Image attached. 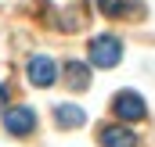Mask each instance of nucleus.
Segmentation results:
<instances>
[{
    "label": "nucleus",
    "instance_id": "obj_7",
    "mask_svg": "<svg viewBox=\"0 0 155 147\" xmlns=\"http://www.w3.org/2000/svg\"><path fill=\"white\" fill-rule=\"evenodd\" d=\"M65 83H69V90H87L90 86V68L83 65V61H69L65 65Z\"/></svg>",
    "mask_w": 155,
    "mask_h": 147
},
{
    "label": "nucleus",
    "instance_id": "obj_9",
    "mask_svg": "<svg viewBox=\"0 0 155 147\" xmlns=\"http://www.w3.org/2000/svg\"><path fill=\"white\" fill-rule=\"evenodd\" d=\"M97 7H101V14H108V18H123L126 7H134V4H126V0H97Z\"/></svg>",
    "mask_w": 155,
    "mask_h": 147
},
{
    "label": "nucleus",
    "instance_id": "obj_4",
    "mask_svg": "<svg viewBox=\"0 0 155 147\" xmlns=\"http://www.w3.org/2000/svg\"><path fill=\"white\" fill-rule=\"evenodd\" d=\"M25 75H29L33 86H54V79H58V65H54V58L36 54V58L25 65Z\"/></svg>",
    "mask_w": 155,
    "mask_h": 147
},
{
    "label": "nucleus",
    "instance_id": "obj_6",
    "mask_svg": "<svg viewBox=\"0 0 155 147\" xmlns=\"http://www.w3.org/2000/svg\"><path fill=\"white\" fill-rule=\"evenodd\" d=\"M54 122H58L61 129H79V126L87 122V111L76 108V104H58V108H54Z\"/></svg>",
    "mask_w": 155,
    "mask_h": 147
},
{
    "label": "nucleus",
    "instance_id": "obj_1",
    "mask_svg": "<svg viewBox=\"0 0 155 147\" xmlns=\"http://www.w3.org/2000/svg\"><path fill=\"white\" fill-rule=\"evenodd\" d=\"M123 61V39L112 33H101V36L90 39V65L94 68H116Z\"/></svg>",
    "mask_w": 155,
    "mask_h": 147
},
{
    "label": "nucleus",
    "instance_id": "obj_3",
    "mask_svg": "<svg viewBox=\"0 0 155 147\" xmlns=\"http://www.w3.org/2000/svg\"><path fill=\"white\" fill-rule=\"evenodd\" d=\"M4 126H7V133H11V136H29V133L36 129V111L25 108V104L7 108V111H4Z\"/></svg>",
    "mask_w": 155,
    "mask_h": 147
},
{
    "label": "nucleus",
    "instance_id": "obj_5",
    "mask_svg": "<svg viewBox=\"0 0 155 147\" xmlns=\"http://www.w3.org/2000/svg\"><path fill=\"white\" fill-rule=\"evenodd\" d=\"M97 144L101 147H137V133L126 129V126H105L97 133Z\"/></svg>",
    "mask_w": 155,
    "mask_h": 147
},
{
    "label": "nucleus",
    "instance_id": "obj_10",
    "mask_svg": "<svg viewBox=\"0 0 155 147\" xmlns=\"http://www.w3.org/2000/svg\"><path fill=\"white\" fill-rule=\"evenodd\" d=\"M4 111H7V86L0 83V115H4Z\"/></svg>",
    "mask_w": 155,
    "mask_h": 147
},
{
    "label": "nucleus",
    "instance_id": "obj_8",
    "mask_svg": "<svg viewBox=\"0 0 155 147\" xmlns=\"http://www.w3.org/2000/svg\"><path fill=\"white\" fill-rule=\"evenodd\" d=\"M87 18H90V14H87V4H69L58 25H61L65 33H76V29H83V25H87Z\"/></svg>",
    "mask_w": 155,
    "mask_h": 147
},
{
    "label": "nucleus",
    "instance_id": "obj_2",
    "mask_svg": "<svg viewBox=\"0 0 155 147\" xmlns=\"http://www.w3.org/2000/svg\"><path fill=\"white\" fill-rule=\"evenodd\" d=\"M112 111H116L119 122H141V118L148 115V104L141 101V93H134V90H119L116 101H112Z\"/></svg>",
    "mask_w": 155,
    "mask_h": 147
}]
</instances>
